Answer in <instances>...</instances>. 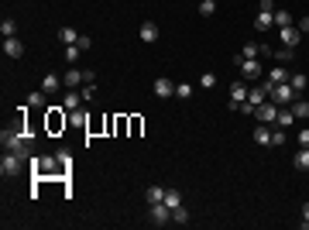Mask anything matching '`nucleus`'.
<instances>
[{"mask_svg": "<svg viewBox=\"0 0 309 230\" xmlns=\"http://www.w3.org/2000/svg\"><path fill=\"white\" fill-rule=\"evenodd\" d=\"M0 144H4V151H18V155H24V162H28V134H21V131H7V127H4Z\"/></svg>", "mask_w": 309, "mask_h": 230, "instance_id": "nucleus-1", "label": "nucleus"}, {"mask_svg": "<svg viewBox=\"0 0 309 230\" xmlns=\"http://www.w3.org/2000/svg\"><path fill=\"white\" fill-rule=\"evenodd\" d=\"M93 79H97V72H93V69H69V72L62 76V83H65V90H76V86L93 83Z\"/></svg>", "mask_w": 309, "mask_h": 230, "instance_id": "nucleus-2", "label": "nucleus"}, {"mask_svg": "<svg viewBox=\"0 0 309 230\" xmlns=\"http://www.w3.org/2000/svg\"><path fill=\"white\" fill-rule=\"evenodd\" d=\"M21 162H24V155L4 151V158H0V175H4V179H14V175L21 172Z\"/></svg>", "mask_w": 309, "mask_h": 230, "instance_id": "nucleus-3", "label": "nucleus"}, {"mask_svg": "<svg viewBox=\"0 0 309 230\" xmlns=\"http://www.w3.org/2000/svg\"><path fill=\"white\" fill-rule=\"evenodd\" d=\"M295 96H299V93L292 90L289 83H275V86H271V93H268V100H271V103H278V107H289Z\"/></svg>", "mask_w": 309, "mask_h": 230, "instance_id": "nucleus-4", "label": "nucleus"}, {"mask_svg": "<svg viewBox=\"0 0 309 230\" xmlns=\"http://www.w3.org/2000/svg\"><path fill=\"white\" fill-rule=\"evenodd\" d=\"M254 120H258V124H275V120H278V103L265 100L261 107H254Z\"/></svg>", "mask_w": 309, "mask_h": 230, "instance_id": "nucleus-5", "label": "nucleus"}, {"mask_svg": "<svg viewBox=\"0 0 309 230\" xmlns=\"http://www.w3.org/2000/svg\"><path fill=\"white\" fill-rule=\"evenodd\" d=\"M237 69H241V76H244V79H265V69H261L258 58H241Z\"/></svg>", "mask_w": 309, "mask_h": 230, "instance_id": "nucleus-6", "label": "nucleus"}, {"mask_svg": "<svg viewBox=\"0 0 309 230\" xmlns=\"http://www.w3.org/2000/svg\"><path fill=\"white\" fill-rule=\"evenodd\" d=\"M151 223H154V227H165V223H172V210H169L165 203H151Z\"/></svg>", "mask_w": 309, "mask_h": 230, "instance_id": "nucleus-7", "label": "nucleus"}, {"mask_svg": "<svg viewBox=\"0 0 309 230\" xmlns=\"http://www.w3.org/2000/svg\"><path fill=\"white\" fill-rule=\"evenodd\" d=\"M278 35H282V45H285V48H295V45L302 41V31H299L295 24H289V28H278Z\"/></svg>", "mask_w": 309, "mask_h": 230, "instance_id": "nucleus-8", "label": "nucleus"}, {"mask_svg": "<svg viewBox=\"0 0 309 230\" xmlns=\"http://www.w3.org/2000/svg\"><path fill=\"white\" fill-rule=\"evenodd\" d=\"M289 69H285V62H278V65H271L268 72H265V79H268V83H289Z\"/></svg>", "mask_w": 309, "mask_h": 230, "instance_id": "nucleus-9", "label": "nucleus"}, {"mask_svg": "<svg viewBox=\"0 0 309 230\" xmlns=\"http://www.w3.org/2000/svg\"><path fill=\"white\" fill-rule=\"evenodd\" d=\"M289 110L295 114V120H309V100H302V96H295L289 103Z\"/></svg>", "mask_w": 309, "mask_h": 230, "instance_id": "nucleus-10", "label": "nucleus"}, {"mask_svg": "<svg viewBox=\"0 0 309 230\" xmlns=\"http://www.w3.org/2000/svg\"><path fill=\"white\" fill-rule=\"evenodd\" d=\"M4 55L7 58H21L24 55V45L18 41V35H14V38H4Z\"/></svg>", "mask_w": 309, "mask_h": 230, "instance_id": "nucleus-11", "label": "nucleus"}, {"mask_svg": "<svg viewBox=\"0 0 309 230\" xmlns=\"http://www.w3.org/2000/svg\"><path fill=\"white\" fill-rule=\"evenodd\" d=\"M175 93V86H172V79H154V96H158V100H169V96Z\"/></svg>", "mask_w": 309, "mask_h": 230, "instance_id": "nucleus-12", "label": "nucleus"}, {"mask_svg": "<svg viewBox=\"0 0 309 230\" xmlns=\"http://www.w3.org/2000/svg\"><path fill=\"white\" fill-rule=\"evenodd\" d=\"M254 28H261V31H268V28H275V11H261V7H258V18H254Z\"/></svg>", "mask_w": 309, "mask_h": 230, "instance_id": "nucleus-13", "label": "nucleus"}, {"mask_svg": "<svg viewBox=\"0 0 309 230\" xmlns=\"http://www.w3.org/2000/svg\"><path fill=\"white\" fill-rule=\"evenodd\" d=\"M137 35H141V41H144V45H154V41H158V24H151V21H144Z\"/></svg>", "mask_w": 309, "mask_h": 230, "instance_id": "nucleus-14", "label": "nucleus"}, {"mask_svg": "<svg viewBox=\"0 0 309 230\" xmlns=\"http://www.w3.org/2000/svg\"><path fill=\"white\" fill-rule=\"evenodd\" d=\"M58 86H65L58 72H45V76H41V90H45V93H55Z\"/></svg>", "mask_w": 309, "mask_h": 230, "instance_id": "nucleus-15", "label": "nucleus"}, {"mask_svg": "<svg viewBox=\"0 0 309 230\" xmlns=\"http://www.w3.org/2000/svg\"><path fill=\"white\" fill-rule=\"evenodd\" d=\"M248 90H251V86H244V83H237V86L230 90V110H237V107L248 100Z\"/></svg>", "mask_w": 309, "mask_h": 230, "instance_id": "nucleus-16", "label": "nucleus"}, {"mask_svg": "<svg viewBox=\"0 0 309 230\" xmlns=\"http://www.w3.org/2000/svg\"><path fill=\"white\" fill-rule=\"evenodd\" d=\"M254 144H261V148L271 144V127L268 124H258V127H254Z\"/></svg>", "mask_w": 309, "mask_h": 230, "instance_id": "nucleus-17", "label": "nucleus"}, {"mask_svg": "<svg viewBox=\"0 0 309 230\" xmlns=\"http://www.w3.org/2000/svg\"><path fill=\"white\" fill-rule=\"evenodd\" d=\"M144 199H148V206H151V203H165V189H162V186H148V189H144Z\"/></svg>", "mask_w": 309, "mask_h": 230, "instance_id": "nucleus-18", "label": "nucleus"}, {"mask_svg": "<svg viewBox=\"0 0 309 230\" xmlns=\"http://www.w3.org/2000/svg\"><path fill=\"white\" fill-rule=\"evenodd\" d=\"M292 165H295L299 172H309V148H299L295 158H292Z\"/></svg>", "mask_w": 309, "mask_h": 230, "instance_id": "nucleus-19", "label": "nucleus"}, {"mask_svg": "<svg viewBox=\"0 0 309 230\" xmlns=\"http://www.w3.org/2000/svg\"><path fill=\"white\" fill-rule=\"evenodd\" d=\"M289 86H292L299 96H302V90L309 86V76H302V72H292V76H289Z\"/></svg>", "mask_w": 309, "mask_h": 230, "instance_id": "nucleus-20", "label": "nucleus"}, {"mask_svg": "<svg viewBox=\"0 0 309 230\" xmlns=\"http://www.w3.org/2000/svg\"><path fill=\"white\" fill-rule=\"evenodd\" d=\"M292 124H295V114H292V110H282V107H278V120H275V127H285V131H289Z\"/></svg>", "mask_w": 309, "mask_h": 230, "instance_id": "nucleus-21", "label": "nucleus"}, {"mask_svg": "<svg viewBox=\"0 0 309 230\" xmlns=\"http://www.w3.org/2000/svg\"><path fill=\"white\" fill-rule=\"evenodd\" d=\"M45 90H31V93H28V107H35V110H41V107H45Z\"/></svg>", "mask_w": 309, "mask_h": 230, "instance_id": "nucleus-22", "label": "nucleus"}, {"mask_svg": "<svg viewBox=\"0 0 309 230\" xmlns=\"http://www.w3.org/2000/svg\"><path fill=\"white\" fill-rule=\"evenodd\" d=\"M58 41H62V45H76L79 31H76V28H62V31H58Z\"/></svg>", "mask_w": 309, "mask_h": 230, "instance_id": "nucleus-23", "label": "nucleus"}, {"mask_svg": "<svg viewBox=\"0 0 309 230\" xmlns=\"http://www.w3.org/2000/svg\"><path fill=\"white\" fill-rule=\"evenodd\" d=\"M165 206H169V210L182 206V192H179V189H165Z\"/></svg>", "mask_w": 309, "mask_h": 230, "instance_id": "nucleus-24", "label": "nucleus"}, {"mask_svg": "<svg viewBox=\"0 0 309 230\" xmlns=\"http://www.w3.org/2000/svg\"><path fill=\"white\" fill-rule=\"evenodd\" d=\"M289 24H295V21H292V14L285 11V7H282V11H275V28H289Z\"/></svg>", "mask_w": 309, "mask_h": 230, "instance_id": "nucleus-25", "label": "nucleus"}, {"mask_svg": "<svg viewBox=\"0 0 309 230\" xmlns=\"http://www.w3.org/2000/svg\"><path fill=\"white\" fill-rule=\"evenodd\" d=\"M79 100H83V93L69 90V93H65V100H62V107H65V110H76V107H79Z\"/></svg>", "mask_w": 309, "mask_h": 230, "instance_id": "nucleus-26", "label": "nucleus"}, {"mask_svg": "<svg viewBox=\"0 0 309 230\" xmlns=\"http://www.w3.org/2000/svg\"><path fill=\"white\" fill-rule=\"evenodd\" d=\"M172 223L186 227V223H189V210H186V206H175V210H172Z\"/></svg>", "mask_w": 309, "mask_h": 230, "instance_id": "nucleus-27", "label": "nucleus"}, {"mask_svg": "<svg viewBox=\"0 0 309 230\" xmlns=\"http://www.w3.org/2000/svg\"><path fill=\"white\" fill-rule=\"evenodd\" d=\"M0 35H4V38H14V35H18V24H14L11 18H4L0 21Z\"/></svg>", "mask_w": 309, "mask_h": 230, "instance_id": "nucleus-28", "label": "nucleus"}, {"mask_svg": "<svg viewBox=\"0 0 309 230\" xmlns=\"http://www.w3.org/2000/svg\"><path fill=\"white\" fill-rule=\"evenodd\" d=\"M58 110H62V107H58ZM58 110H52V114H48V127H52V131H58V127H65V114L58 117Z\"/></svg>", "mask_w": 309, "mask_h": 230, "instance_id": "nucleus-29", "label": "nucleus"}, {"mask_svg": "<svg viewBox=\"0 0 309 230\" xmlns=\"http://www.w3.org/2000/svg\"><path fill=\"white\" fill-rule=\"evenodd\" d=\"M258 55H261V48H258L254 41H248V45L241 48V58H258Z\"/></svg>", "mask_w": 309, "mask_h": 230, "instance_id": "nucleus-30", "label": "nucleus"}, {"mask_svg": "<svg viewBox=\"0 0 309 230\" xmlns=\"http://www.w3.org/2000/svg\"><path fill=\"white\" fill-rule=\"evenodd\" d=\"M175 96H179V100H189V96H193V86H189V83H175Z\"/></svg>", "mask_w": 309, "mask_h": 230, "instance_id": "nucleus-31", "label": "nucleus"}, {"mask_svg": "<svg viewBox=\"0 0 309 230\" xmlns=\"http://www.w3.org/2000/svg\"><path fill=\"white\" fill-rule=\"evenodd\" d=\"M199 86H203V90H213V86H216V72H203V76H199Z\"/></svg>", "mask_w": 309, "mask_h": 230, "instance_id": "nucleus-32", "label": "nucleus"}, {"mask_svg": "<svg viewBox=\"0 0 309 230\" xmlns=\"http://www.w3.org/2000/svg\"><path fill=\"white\" fill-rule=\"evenodd\" d=\"M213 11H216V0H203V4H199V14H203V18H213Z\"/></svg>", "mask_w": 309, "mask_h": 230, "instance_id": "nucleus-33", "label": "nucleus"}, {"mask_svg": "<svg viewBox=\"0 0 309 230\" xmlns=\"http://www.w3.org/2000/svg\"><path fill=\"white\" fill-rule=\"evenodd\" d=\"M79 55H83V48H79V45H65V62H76Z\"/></svg>", "mask_w": 309, "mask_h": 230, "instance_id": "nucleus-34", "label": "nucleus"}, {"mask_svg": "<svg viewBox=\"0 0 309 230\" xmlns=\"http://www.w3.org/2000/svg\"><path fill=\"white\" fill-rule=\"evenodd\" d=\"M289 58H295V48H282V52L275 55V62H289Z\"/></svg>", "mask_w": 309, "mask_h": 230, "instance_id": "nucleus-35", "label": "nucleus"}, {"mask_svg": "<svg viewBox=\"0 0 309 230\" xmlns=\"http://www.w3.org/2000/svg\"><path fill=\"white\" fill-rule=\"evenodd\" d=\"M295 141H299V148H309V127H302V131L295 134Z\"/></svg>", "mask_w": 309, "mask_h": 230, "instance_id": "nucleus-36", "label": "nucleus"}, {"mask_svg": "<svg viewBox=\"0 0 309 230\" xmlns=\"http://www.w3.org/2000/svg\"><path fill=\"white\" fill-rule=\"evenodd\" d=\"M93 96H97V86H93V83H86V86H83V100H93Z\"/></svg>", "mask_w": 309, "mask_h": 230, "instance_id": "nucleus-37", "label": "nucleus"}, {"mask_svg": "<svg viewBox=\"0 0 309 230\" xmlns=\"http://www.w3.org/2000/svg\"><path fill=\"white\" fill-rule=\"evenodd\" d=\"M79 48H83V52H86V48H90V45H93V38H90V35H79V41H76Z\"/></svg>", "mask_w": 309, "mask_h": 230, "instance_id": "nucleus-38", "label": "nucleus"}, {"mask_svg": "<svg viewBox=\"0 0 309 230\" xmlns=\"http://www.w3.org/2000/svg\"><path fill=\"white\" fill-rule=\"evenodd\" d=\"M69 124H86V114H83V110H76V114L69 117Z\"/></svg>", "mask_w": 309, "mask_h": 230, "instance_id": "nucleus-39", "label": "nucleus"}, {"mask_svg": "<svg viewBox=\"0 0 309 230\" xmlns=\"http://www.w3.org/2000/svg\"><path fill=\"white\" fill-rule=\"evenodd\" d=\"M258 7H261V11H278V7H275V0H261Z\"/></svg>", "mask_w": 309, "mask_h": 230, "instance_id": "nucleus-40", "label": "nucleus"}, {"mask_svg": "<svg viewBox=\"0 0 309 230\" xmlns=\"http://www.w3.org/2000/svg\"><path fill=\"white\" fill-rule=\"evenodd\" d=\"M302 230H309V203L302 206Z\"/></svg>", "mask_w": 309, "mask_h": 230, "instance_id": "nucleus-41", "label": "nucleus"}, {"mask_svg": "<svg viewBox=\"0 0 309 230\" xmlns=\"http://www.w3.org/2000/svg\"><path fill=\"white\" fill-rule=\"evenodd\" d=\"M299 31H309V14H306L302 21H299Z\"/></svg>", "mask_w": 309, "mask_h": 230, "instance_id": "nucleus-42", "label": "nucleus"}]
</instances>
